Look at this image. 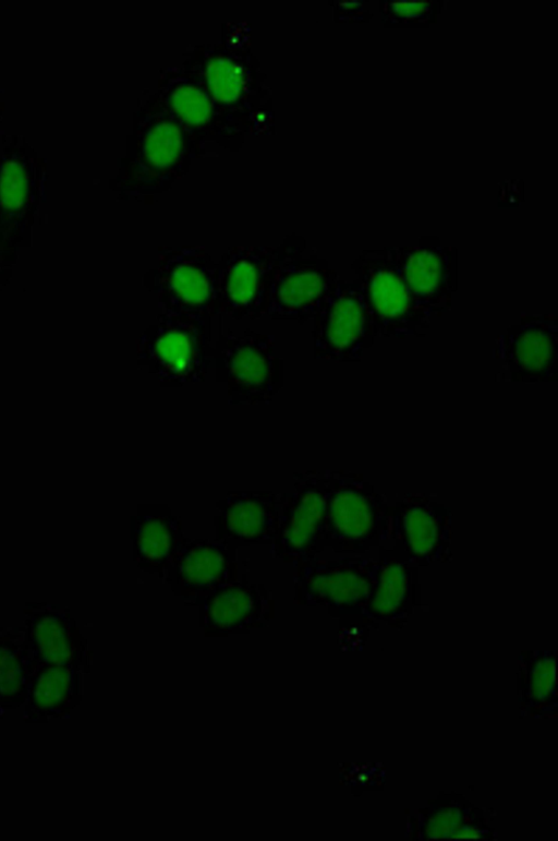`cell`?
Here are the masks:
<instances>
[{
	"label": "cell",
	"instance_id": "cell-1",
	"mask_svg": "<svg viewBox=\"0 0 558 841\" xmlns=\"http://www.w3.org/2000/svg\"><path fill=\"white\" fill-rule=\"evenodd\" d=\"M210 323L159 313L140 336L137 368L163 387L204 382L214 361Z\"/></svg>",
	"mask_w": 558,
	"mask_h": 841
},
{
	"label": "cell",
	"instance_id": "cell-2",
	"mask_svg": "<svg viewBox=\"0 0 558 841\" xmlns=\"http://www.w3.org/2000/svg\"><path fill=\"white\" fill-rule=\"evenodd\" d=\"M143 287L156 296L160 313L211 322L219 315L218 263L199 247H168L158 252Z\"/></svg>",
	"mask_w": 558,
	"mask_h": 841
},
{
	"label": "cell",
	"instance_id": "cell-3",
	"mask_svg": "<svg viewBox=\"0 0 558 841\" xmlns=\"http://www.w3.org/2000/svg\"><path fill=\"white\" fill-rule=\"evenodd\" d=\"M351 269L376 338L426 335L435 315L413 297L385 249L363 251Z\"/></svg>",
	"mask_w": 558,
	"mask_h": 841
},
{
	"label": "cell",
	"instance_id": "cell-4",
	"mask_svg": "<svg viewBox=\"0 0 558 841\" xmlns=\"http://www.w3.org/2000/svg\"><path fill=\"white\" fill-rule=\"evenodd\" d=\"M275 337L251 328L219 327L214 348L216 382L226 383L229 405H269L282 387Z\"/></svg>",
	"mask_w": 558,
	"mask_h": 841
},
{
	"label": "cell",
	"instance_id": "cell-5",
	"mask_svg": "<svg viewBox=\"0 0 558 841\" xmlns=\"http://www.w3.org/2000/svg\"><path fill=\"white\" fill-rule=\"evenodd\" d=\"M304 249L303 240L277 248L234 247L226 251L218 262L219 315L238 321L263 317L280 263Z\"/></svg>",
	"mask_w": 558,
	"mask_h": 841
},
{
	"label": "cell",
	"instance_id": "cell-6",
	"mask_svg": "<svg viewBox=\"0 0 558 841\" xmlns=\"http://www.w3.org/2000/svg\"><path fill=\"white\" fill-rule=\"evenodd\" d=\"M293 479L295 491L288 493L270 553L295 566L315 558L324 549L327 498L333 474L301 471L293 473Z\"/></svg>",
	"mask_w": 558,
	"mask_h": 841
},
{
	"label": "cell",
	"instance_id": "cell-7",
	"mask_svg": "<svg viewBox=\"0 0 558 841\" xmlns=\"http://www.w3.org/2000/svg\"><path fill=\"white\" fill-rule=\"evenodd\" d=\"M314 320V358L359 362L376 339L369 312L355 283L338 279Z\"/></svg>",
	"mask_w": 558,
	"mask_h": 841
},
{
	"label": "cell",
	"instance_id": "cell-8",
	"mask_svg": "<svg viewBox=\"0 0 558 841\" xmlns=\"http://www.w3.org/2000/svg\"><path fill=\"white\" fill-rule=\"evenodd\" d=\"M498 380L520 383L558 380V319L551 313L522 314L495 341Z\"/></svg>",
	"mask_w": 558,
	"mask_h": 841
},
{
	"label": "cell",
	"instance_id": "cell-9",
	"mask_svg": "<svg viewBox=\"0 0 558 841\" xmlns=\"http://www.w3.org/2000/svg\"><path fill=\"white\" fill-rule=\"evenodd\" d=\"M45 159L23 136L2 134L0 149V237L9 238L31 219L44 194Z\"/></svg>",
	"mask_w": 558,
	"mask_h": 841
},
{
	"label": "cell",
	"instance_id": "cell-10",
	"mask_svg": "<svg viewBox=\"0 0 558 841\" xmlns=\"http://www.w3.org/2000/svg\"><path fill=\"white\" fill-rule=\"evenodd\" d=\"M340 278L325 259L292 255L283 260L268 292L265 315L302 325L313 320Z\"/></svg>",
	"mask_w": 558,
	"mask_h": 841
},
{
	"label": "cell",
	"instance_id": "cell-11",
	"mask_svg": "<svg viewBox=\"0 0 558 841\" xmlns=\"http://www.w3.org/2000/svg\"><path fill=\"white\" fill-rule=\"evenodd\" d=\"M413 297L435 316L448 313L458 286L457 250L438 243L385 248Z\"/></svg>",
	"mask_w": 558,
	"mask_h": 841
},
{
	"label": "cell",
	"instance_id": "cell-12",
	"mask_svg": "<svg viewBox=\"0 0 558 841\" xmlns=\"http://www.w3.org/2000/svg\"><path fill=\"white\" fill-rule=\"evenodd\" d=\"M236 552L238 549L216 539L185 537L163 582L189 603L199 602L213 590L238 579Z\"/></svg>",
	"mask_w": 558,
	"mask_h": 841
},
{
	"label": "cell",
	"instance_id": "cell-13",
	"mask_svg": "<svg viewBox=\"0 0 558 841\" xmlns=\"http://www.w3.org/2000/svg\"><path fill=\"white\" fill-rule=\"evenodd\" d=\"M287 497L274 491H229L215 505L220 514L214 539L235 549L271 545Z\"/></svg>",
	"mask_w": 558,
	"mask_h": 841
},
{
	"label": "cell",
	"instance_id": "cell-14",
	"mask_svg": "<svg viewBox=\"0 0 558 841\" xmlns=\"http://www.w3.org/2000/svg\"><path fill=\"white\" fill-rule=\"evenodd\" d=\"M199 602L203 603L206 629L233 632L257 626L267 620L272 598L263 584L251 582L243 574L241 580L213 590Z\"/></svg>",
	"mask_w": 558,
	"mask_h": 841
},
{
	"label": "cell",
	"instance_id": "cell-15",
	"mask_svg": "<svg viewBox=\"0 0 558 841\" xmlns=\"http://www.w3.org/2000/svg\"><path fill=\"white\" fill-rule=\"evenodd\" d=\"M146 510L131 517V538L137 567L161 581L183 539L181 518L167 505H142Z\"/></svg>",
	"mask_w": 558,
	"mask_h": 841
},
{
	"label": "cell",
	"instance_id": "cell-16",
	"mask_svg": "<svg viewBox=\"0 0 558 841\" xmlns=\"http://www.w3.org/2000/svg\"><path fill=\"white\" fill-rule=\"evenodd\" d=\"M377 507L362 488L344 483L333 474L327 498L324 546L353 548L374 534Z\"/></svg>",
	"mask_w": 558,
	"mask_h": 841
},
{
	"label": "cell",
	"instance_id": "cell-17",
	"mask_svg": "<svg viewBox=\"0 0 558 841\" xmlns=\"http://www.w3.org/2000/svg\"><path fill=\"white\" fill-rule=\"evenodd\" d=\"M295 600L340 605L367 587V574L353 562L312 558L294 566Z\"/></svg>",
	"mask_w": 558,
	"mask_h": 841
},
{
	"label": "cell",
	"instance_id": "cell-18",
	"mask_svg": "<svg viewBox=\"0 0 558 841\" xmlns=\"http://www.w3.org/2000/svg\"><path fill=\"white\" fill-rule=\"evenodd\" d=\"M70 620L58 612L37 613L29 625L34 656L47 665H64L74 659V632Z\"/></svg>",
	"mask_w": 558,
	"mask_h": 841
},
{
	"label": "cell",
	"instance_id": "cell-19",
	"mask_svg": "<svg viewBox=\"0 0 558 841\" xmlns=\"http://www.w3.org/2000/svg\"><path fill=\"white\" fill-rule=\"evenodd\" d=\"M441 519L426 503H413L403 513L402 529L413 555L427 558L434 555L442 539Z\"/></svg>",
	"mask_w": 558,
	"mask_h": 841
},
{
	"label": "cell",
	"instance_id": "cell-20",
	"mask_svg": "<svg viewBox=\"0 0 558 841\" xmlns=\"http://www.w3.org/2000/svg\"><path fill=\"white\" fill-rule=\"evenodd\" d=\"M74 672L64 665H46L34 678L29 705L44 714L60 711L73 696Z\"/></svg>",
	"mask_w": 558,
	"mask_h": 841
},
{
	"label": "cell",
	"instance_id": "cell-21",
	"mask_svg": "<svg viewBox=\"0 0 558 841\" xmlns=\"http://www.w3.org/2000/svg\"><path fill=\"white\" fill-rule=\"evenodd\" d=\"M24 669L21 652L11 642H0V697L13 698L24 682Z\"/></svg>",
	"mask_w": 558,
	"mask_h": 841
},
{
	"label": "cell",
	"instance_id": "cell-22",
	"mask_svg": "<svg viewBox=\"0 0 558 841\" xmlns=\"http://www.w3.org/2000/svg\"><path fill=\"white\" fill-rule=\"evenodd\" d=\"M436 1H385L381 13L392 23L426 22L434 17Z\"/></svg>",
	"mask_w": 558,
	"mask_h": 841
},
{
	"label": "cell",
	"instance_id": "cell-23",
	"mask_svg": "<svg viewBox=\"0 0 558 841\" xmlns=\"http://www.w3.org/2000/svg\"><path fill=\"white\" fill-rule=\"evenodd\" d=\"M408 578V569L403 564H388L380 574V582L376 594L377 600L384 601L385 604L389 605L396 603L407 591Z\"/></svg>",
	"mask_w": 558,
	"mask_h": 841
},
{
	"label": "cell",
	"instance_id": "cell-24",
	"mask_svg": "<svg viewBox=\"0 0 558 841\" xmlns=\"http://www.w3.org/2000/svg\"><path fill=\"white\" fill-rule=\"evenodd\" d=\"M178 149V136L169 125L157 127L146 141V154L150 161L163 165L174 158Z\"/></svg>",
	"mask_w": 558,
	"mask_h": 841
},
{
	"label": "cell",
	"instance_id": "cell-25",
	"mask_svg": "<svg viewBox=\"0 0 558 841\" xmlns=\"http://www.w3.org/2000/svg\"><path fill=\"white\" fill-rule=\"evenodd\" d=\"M210 83L218 98L233 99L240 88V75L229 62L218 61L210 70Z\"/></svg>",
	"mask_w": 558,
	"mask_h": 841
},
{
	"label": "cell",
	"instance_id": "cell-26",
	"mask_svg": "<svg viewBox=\"0 0 558 841\" xmlns=\"http://www.w3.org/2000/svg\"><path fill=\"white\" fill-rule=\"evenodd\" d=\"M178 111L190 122L204 121L209 111L206 97L192 88L181 89L173 98Z\"/></svg>",
	"mask_w": 558,
	"mask_h": 841
},
{
	"label": "cell",
	"instance_id": "cell-27",
	"mask_svg": "<svg viewBox=\"0 0 558 841\" xmlns=\"http://www.w3.org/2000/svg\"><path fill=\"white\" fill-rule=\"evenodd\" d=\"M4 103L2 100V92L0 91V128L3 122Z\"/></svg>",
	"mask_w": 558,
	"mask_h": 841
}]
</instances>
